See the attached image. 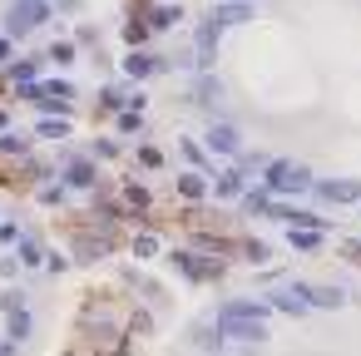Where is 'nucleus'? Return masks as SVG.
I'll list each match as a JSON object with an SVG mask.
<instances>
[{
	"mask_svg": "<svg viewBox=\"0 0 361 356\" xmlns=\"http://www.w3.org/2000/svg\"><path fill=\"white\" fill-rule=\"evenodd\" d=\"M178 193H183V198H193V203H198V198H203V193H208V183H203V173H178Z\"/></svg>",
	"mask_w": 361,
	"mask_h": 356,
	"instance_id": "nucleus-23",
	"label": "nucleus"
},
{
	"mask_svg": "<svg viewBox=\"0 0 361 356\" xmlns=\"http://www.w3.org/2000/svg\"><path fill=\"white\" fill-rule=\"evenodd\" d=\"M218 317H238V321H262V326H267L272 307H267V302H252V297H233V302L218 307Z\"/></svg>",
	"mask_w": 361,
	"mask_h": 356,
	"instance_id": "nucleus-11",
	"label": "nucleus"
},
{
	"mask_svg": "<svg viewBox=\"0 0 361 356\" xmlns=\"http://www.w3.org/2000/svg\"><path fill=\"white\" fill-rule=\"evenodd\" d=\"M129 203H134V208H149V193H144L139 183H129Z\"/></svg>",
	"mask_w": 361,
	"mask_h": 356,
	"instance_id": "nucleus-37",
	"label": "nucleus"
},
{
	"mask_svg": "<svg viewBox=\"0 0 361 356\" xmlns=\"http://www.w3.org/2000/svg\"><path fill=\"white\" fill-rule=\"evenodd\" d=\"M75 94H80V90H75L70 80H45V85L35 80V85H20V99L35 104V109H45V114H55V109L65 114V109L75 104Z\"/></svg>",
	"mask_w": 361,
	"mask_h": 356,
	"instance_id": "nucleus-1",
	"label": "nucleus"
},
{
	"mask_svg": "<svg viewBox=\"0 0 361 356\" xmlns=\"http://www.w3.org/2000/svg\"><path fill=\"white\" fill-rule=\"evenodd\" d=\"M16 262H20V267H40V262H45V247H40L35 233H20V238H16Z\"/></svg>",
	"mask_w": 361,
	"mask_h": 356,
	"instance_id": "nucleus-15",
	"label": "nucleus"
},
{
	"mask_svg": "<svg viewBox=\"0 0 361 356\" xmlns=\"http://www.w3.org/2000/svg\"><path fill=\"white\" fill-rule=\"evenodd\" d=\"M60 178H65V188H94V183H99V164L85 159V154H70Z\"/></svg>",
	"mask_w": 361,
	"mask_h": 356,
	"instance_id": "nucleus-9",
	"label": "nucleus"
},
{
	"mask_svg": "<svg viewBox=\"0 0 361 356\" xmlns=\"http://www.w3.org/2000/svg\"><path fill=\"white\" fill-rule=\"evenodd\" d=\"M50 16H55L50 0H11V11H6V40H11V35H30V30H40Z\"/></svg>",
	"mask_w": 361,
	"mask_h": 356,
	"instance_id": "nucleus-3",
	"label": "nucleus"
},
{
	"mask_svg": "<svg viewBox=\"0 0 361 356\" xmlns=\"http://www.w3.org/2000/svg\"><path fill=\"white\" fill-rule=\"evenodd\" d=\"M139 159H144V164H149V168H159V164H164V154H159V149H154V144H144V149H139Z\"/></svg>",
	"mask_w": 361,
	"mask_h": 356,
	"instance_id": "nucleus-35",
	"label": "nucleus"
},
{
	"mask_svg": "<svg viewBox=\"0 0 361 356\" xmlns=\"http://www.w3.org/2000/svg\"><path fill=\"white\" fill-rule=\"evenodd\" d=\"M238 6H252V0H238Z\"/></svg>",
	"mask_w": 361,
	"mask_h": 356,
	"instance_id": "nucleus-45",
	"label": "nucleus"
},
{
	"mask_svg": "<svg viewBox=\"0 0 361 356\" xmlns=\"http://www.w3.org/2000/svg\"><path fill=\"white\" fill-rule=\"evenodd\" d=\"M213 20L228 30V25H247V20H257L252 16V6H238V0H223V6H213Z\"/></svg>",
	"mask_w": 361,
	"mask_h": 356,
	"instance_id": "nucleus-13",
	"label": "nucleus"
},
{
	"mask_svg": "<svg viewBox=\"0 0 361 356\" xmlns=\"http://www.w3.org/2000/svg\"><path fill=\"white\" fill-rule=\"evenodd\" d=\"M0 356H16V346H11V341H6V346H0Z\"/></svg>",
	"mask_w": 361,
	"mask_h": 356,
	"instance_id": "nucleus-43",
	"label": "nucleus"
},
{
	"mask_svg": "<svg viewBox=\"0 0 361 356\" xmlns=\"http://www.w3.org/2000/svg\"><path fill=\"white\" fill-rule=\"evenodd\" d=\"M0 154H30V139H25V134H11V129H0Z\"/></svg>",
	"mask_w": 361,
	"mask_h": 356,
	"instance_id": "nucleus-26",
	"label": "nucleus"
},
{
	"mask_svg": "<svg viewBox=\"0 0 361 356\" xmlns=\"http://www.w3.org/2000/svg\"><path fill=\"white\" fill-rule=\"evenodd\" d=\"M351 262H361V243H351Z\"/></svg>",
	"mask_w": 361,
	"mask_h": 356,
	"instance_id": "nucleus-42",
	"label": "nucleus"
},
{
	"mask_svg": "<svg viewBox=\"0 0 361 356\" xmlns=\"http://www.w3.org/2000/svg\"><path fill=\"white\" fill-rule=\"evenodd\" d=\"M169 262H173L183 277H193V282L223 277V262H198V252H188V247H173V252H169Z\"/></svg>",
	"mask_w": 361,
	"mask_h": 356,
	"instance_id": "nucleus-8",
	"label": "nucleus"
},
{
	"mask_svg": "<svg viewBox=\"0 0 361 356\" xmlns=\"http://www.w3.org/2000/svg\"><path fill=\"white\" fill-rule=\"evenodd\" d=\"M45 262H50V272H65L70 267V257H60V252H45Z\"/></svg>",
	"mask_w": 361,
	"mask_h": 356,
	"instance_id": "nucleus-39",
	"label": "nucleus"
},
{
	"mask_svg": "<svg viewBox=\"0 0 361 356\" xmlns=\"http://www.w3.org/2000/svg\"><path fill=\"white\" fill-rule=\"evenodd\" d=\"M154 252H159V238H149V233L134 238V257H154Z\"/></svg>",
	"mask_w": 361,
	"mask_h": 356,
	"instance_id": "nucleus-31",
	"label": "nucleus"
},
{
	"mask_svg": "<svg viewBox=\"0 0 361 356\" xmlns=\"http://www.w3.org/2000/svg\"><path fill=\"white\" fill-rule=\"evenodd\" d=\"M60 198H65V183H45L40 188V203H60Z\"/></svg>",
	"mask_w": 361,
	"mask_h": 356,
	"instance_id": "nucleus-33",
	"label": "nucleus"
},
{
	"mask_svg": "<svg viewBox=\"0 0 361 356\" xmlns=\"http://www.w3.org/2000/svg\"><path fill=\"white\" fill-rule=\"evenodd\" d=\"M307 302H312V307H326V312H336V307H346V292H341V287H331V282H312Z\"/></svg>",
	"mask_w": 361,
	"mask_h": 356,
	"instance_id": "nucleus-16",
	"label": "nucleus"
},
{
	"mask_svg": "<svg viewBox=\"0 0 361 356\" xmlns=\"http://www.w3.org/2000/svg\"><path fill=\"white\" fill-rule=\"evenodd\" d=\"M114 154H119V144H109V139L94 144V159H114Z\"/></svg>",
	"mask_w": 361,
	"mask_h": 356,
	"instance_id": "nucleus-36",
	"label": "nucleus"
},
{
	"mask_svg": "<svg viewBox=\"0 0 361 356\" xmlns=\"http://www.w3.org/2000/svg\"><path fill=\"white\" fill-rule=\"evenodd\" d=\"M307 292H312V282H282V287L267 297V307H272V312H287V317H307V312H312Z\"/></svg>",
	"mask_w": 361,
	"mask_h": 356,
	"instance_id": "nucleus-5",
	"label": "nucleus"
},
{
	"mask_svg": "<svg viewBox=\"0 0 361 356\" xmlns=\"http://www.w3.org/2000/svg\"><path fill=\"white\" fill-rule=\"evenodd\" d=\"M16 238H20V228H16V223H0V243H16Z\"/></svg>",
	"mask_w": 361,
	"mask_h": 356,
	"instance_id": "nucleus-40",
	"label": "nucleus"
},
{
	"mask_svg": "<svg viewBox=\"0 0 361 356\" xmlns=\"http://www.w3.org/2000/svg\"><path fill=\"white\" fill-rule=\"evenodd\" d=\"M16 272H20V262H16V257H0V277H6V282H11Z\"/></svg>",
	"mask_w": 361,
	"mask_h": 356,
	"instance_id": "nucleus-38",
	"label": "nucleus"
},
{
	"mask_svg": "<svg viewBox=\"0 0 361 356\" xmlns=\"http://www.w3.org/2000/svg\"><path fill=\"white\" fill-rule=\"evenodd\" d=\"M11 80L16 85H35V60H16L11 65Z\"/></svg>",
	"mask_w": 361,
	"mask_h": 356,
	"instance_id": "nucleus-27",
	"label": "nucleus"
},
{
	"mask_svg": "<svg viewBox=\"0 0 361 356\" xmlns=\"http://www.w3.org/2000/svg\"><path fill=\"white\" fill-rule=\"evenodd\" d=\"M35 134H40V139H55V144H60V139H70V119H65V114H60V119H55V114H45V119L35 124Z\"/></svg>",
	"mask_w": 361,
	"mask_h": 356,
	"instance_id": "nucleus-19",
	"label": "nucleus"
},
{
	"mask_svg": "<svg viewBox=\"0 0 361 356\" xmlns=\"http://www.w3.org/2000/svg\"><path fill=\"white\" fill-rule=\"evenodd\" d=\"M183 154H188V159H193V164H198V168H203V178H208V154H203V149H198V144H183Z\"/></svg>",
	"mask_w": 361,
	"mask_h": 356,
	"instance_id": "nucleus-32",
	"label": "nucleus"
},
{
	"mask_svg": "<svg viewBox=\"0 0 361 356\" xmlns=\"http://www.w3.org/2000/svg\"><path fill=\"white\" fill-rule=\"evenodd\" d=\"M218 40H223V25L213 20V11L198 20V35H193V65H198V75H208L213 70V60H218Z\"/></svg>",
	"mask_w": 361,
	"mask_h": 356,
	"instance_id": "nucleus-4",
	"label": "nucleus"
},
{
	"mask_svg": "<svg viewBox=\"0 0 361 356\" xmlns=\"http://www.w3.org/2000/svg\"><path fill=\"white\" fill-rule=\"evenodd\" d=\"M75 50H80L75 40H55V45L45 50V60H55V65H75Z\"/></svg>",
	"mask_w": 361,
	"mask_h": 356,
	"instance_id": "nucleus-24",
	"label": "nucleus"
},
{
	"mask_svg": "<svg viewBox=\"0 0 361 356\" xmlns=\"http://www.w3.org/2000/svg\"><path fill=\"white\" fill-rule=\"evenodd\" d=\"M30 331H35V317H30L25 307H20V312H11V326H6V341H11V346H20V341H25Z\"/></svg>",
	"mask_w": 361,
	"mask_h": 356,
	"instance_id": "nucleus-18",
	"label": "nucleus"
},
{
	"mask_svg": "<svg viewBox=\"0 0 361 356\" xmlns=\"http://www.w3.org/2000/svg\"><path fill=\"white\" fill-rule=\"evenodd\" d=\"M0 129H6V109H0Z\"/></svg>",
	"mask_w": 361,
	"mask_h": 356,
	"instance_id": "nucleus-44",
	"label": "nucleus"
},
{
	"mask_svg": "<svg viewBox=\"0 0 361 356\" xmlns=\"http://www.w3.org/2000/svg\"><path fill=\"white\" fill-rule=\"evenodd\" d=\"M218 99H223V80H218L213 70L198 75V80H193V104H218Z\"/></svg>",
	"mask_w": 361,
	"mask_h": 356,
	"instance_id": "nucleus-17",
	"label": "nucleus"
},
{
	"mask_svg": "<svg viewBox=\"0 0 361 356\" xmlns=\"http://www.w3.org/2000/svg\"><path fill=\"white\" fill-rule=\"evenodd\" d=\"M213 193H218V198H243V193H247V178H243L238 168H223V173H213Z\"/></svg>",
	"mask_w": 361,
	"mask_h": 356,
	"instance_id": "nucleus-14",
	"label": "nucleus"
},
{
	"mask_svg": "<svg viewBox=\"0 0 361 356\" xmlns=\"http://www.w3.org/2000/svg\"><path fill=\"white\" fill-rule=\"evenodd\" d=\"M154 6H159V0H154Z\"/></svg>",
	"mask_w": 361,
	"mask_h": 356,
	"instance_id": "nucleus-46",
	"label": "nucleus"
},
{
	"mask_svg": "<svg viewBox=\"0 0 361 356\" xmlns=\"http://www.w3.org/2000/svg\"><path fill=\"white\" fill-rule=\"evenodd\" d=\"M312 193L322 203H361V178H312Z\"/></svg>",
	"mask_w": 361,
	"mask_h": 356,
	"instance_id": "nucleus-6",
	"label": "nucleus"
},
{
	"mask_svg": "<svg viewBox=\"0 0 361 356\" xmlns=\"http://www.w3.org/2000/svg\"><path fill=\"white\" fill-rule=\"evenodd\" d=\"M218 336L223 341H267V326L262 321H238V317H213Z\"/></svg>",
	"mask_w": 361,
	"mask_h": 356,
	"instance_id": "nucleus-10",
	"label": "nucleus"
},
{
	"mask_svg": "<svg viewBox=\"0 0 361 356\" xmlns=\"http://www.w3.org/2000/svg\"><path fill=\"white\" fill-rule=\"evenodd\" d=\"M99 104L104 109H129V90L124 85H109V90H99Z\"/></svg>",
	"mask_w": 361,
	"mask_h": 356,
	"instance_id": "nucleus-25",
	"label": "nucleus"
},
{
	"mask_svg": "<svg viewBox=\"0 0 361 356\" xmlns=\"http://www.w3.org/2000/svg\"><path fill=\"white\" fill-rule=\"evenodd\" d=\"M203 144H208L213 154H223V159H238V154H243V134H238L233 124H223V119H213V124H208Z\"/></svg>",
	"mask_w": 361,
	"mask_h": 356,
	"instance_id": "nucleus-7",
	"label": "nucleus"
},
{
	"mask_svg": "<svg viewBox=\"0 0 361 356\" xmlns=\"http://www.w3.org/2000/svg\"><path fill=\"white\" fill-rule=\"evenodd\" d=\"M20 307H25V292H16V287L0 297V312H6V317H11V312H20Z\"/></svg>",
	"mask_w": 361,
	"mask_h": 356,
	"instance_id": "nucleus-30",
	"label": "nucleus"
},
{
	"mask_svg": "<svg viewBox=\"0 0 361 356\" xmlns=\"http://www.w3.org/2000/svg\"><path fill=\"white\" fill-rule=\"evenodd\" d=\"M124 40L134 45V50H144V40H149V25L139 20V25H124Z\"/></svg>",
	"mask_w": 361,
	"mask_h": 356,
	"instance_id": "nucleus-29",
	"label": "nucleus"
},
{
	"mask_svg": "<svg viewBox=\"0 0 361 356\" xmlns=\"http://www.w3.org/2000/svg\"><path fill=\"white\" fill-rule=\"evenodd\" d=\"M243 208H247L252 218H267V208H272V193H267V188H247V193H243Z\"/></svg>",
	"mask_w": 361,
	"mask_h": 356,
	"instance_id": "nucleus-20",
	"label": "nucleus"
},
{
	"mask_svg": "<svg viewBox=\"0 0 361 356\" xmlns=\"http://www.w3.org/2000/svg\"><path fill=\"white\" fill-rule=\"evenodd\" d=\"M0 60H11V40L6 35H0Z\"/></svg>",
	"mask_w": 361,
	"mask_h": 356,
	"instance_id": "nucleus-41",
	"label": "nucleus"
},
{
	"mask_svg": "<svg viewBox=\"0 0 361 356\" xmlns=\"http://www.w3.org/2000/svg\"><path fill=\"white\" fill-rule=\"evenodd\" d=\"M287 243H292L297 252H317V247H322V233H307V228H287Z\"/></svg>",
	"mask_w": 361,
	"mask_h": 356,
	"instance_id": "nucleus-21",
	"label": "nucleus"
},
{
	"mask_svg": "<svg viewBox=\"0 0 361 356\" xmlns=\"http://www.w3.org/2000/svg\"><path fill=\"white\" fill-rule=\"evenodd\" d=\"M159 70H169L164 55H149V50H129V55H124V75H129V80H149V75H159Z\"/></svg>",
	"mask_w": 361,
	"mask_h": 356,
	"instance_id": "nucleus-12",
	"label": "nucleus"
},
{
	"mask_svg": "<svg viewBox=\"0 0 361 356\" xmlns=\"http://www.w3.org/2000/svg\"><path fill=\"white\" fill-rule=\"evenodd\" d=\"M178 20H183V11H178V6H154L149 30H169V25H178Z\"/></svg>",
	"mask_w": 361,
	"mask_h": 356,
	"instance_id": "nucleus-22",
	"label": "nucleus"
},
{
	"mask_svg": "<svg viewBox=\"0 0 361 356\" xmlns=\"http://www.w3.org/2000/svg\"><path fill=\"white\" fill-rule=\"evenodd\" d=\"M262 173H267L262 188H267L272 198H277V193H302V188H312V168H307V164H292V159H272Z\"/></svg>",
	"mask_w": 361,
	"mask_h": 356,
	"instance_id": "nucleus-2",
	"label": "nucleus"
},
{
	"mask_svg": "<svg viewBox=\"0 0 361 356\" xmlns=\"http://www.w3.org/2000/svg\"><path fill=\"white\" fill-rule=\"evenodd\" d=\"M267 257H272L267 243H247V262H267Z\"/></svg>",
	"mask_w": 361,
	"mask_h": 356,
	"instance_id": "nucleus-34",
	"label": "nucleus"
},
{
	"mask_svg": "<svg viewBox=\"0 0 361 356\" xmlns=\"http://www.w3.org/2000/svg\"><path fill=\"white\" fill-rule=\"evenodd\" d=\"M119 129H124V134H139V129H144V109H124V114H119Z\"/></svg>",
	"mask_w": 361,
	"mask_h": 356,
	"instance_id": "nucleus-28",
	"label": "nucleus"
}]
</instances>
